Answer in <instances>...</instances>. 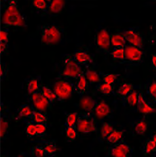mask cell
Here are the masks:
<instances>
[{
  "label": "cell",
  "mask_w": 156,
  "mask_h": 157,
  "mask_svg": "<svg viewBox=\"0 0 156 157\" xmlns=\"http://www.w3.org/2000/svg\"><path fill=\"white\" fill-rule=\"evenodd\" d=\"M138 96L139 92L136 90H133L125 97L123 101L131 106H136L138 101Z\"/></svg>",
  "instance_id": "35"
},
{
  "label": "cell",
  "mask_w": 156,
  "mask_h": 157,
  "mask_svg": "<svg viewBox=\"0 0 156 157\" xmlns=\"http://www.w3.org/2000/svg\"><path fill=\"white\" fill-rule=\"evenodd\" d=\"M134 89V85L132 83L124 82L120 84L116 91V94L123 100Z\"/></svg>",
  "instance_id": "20"
},
{
  "label": "cell",
  "mask_w": 156,
  "mask_h": 157,
  "mask_svg": "<svg viewBox=\"0 0 156 157\" xmlns=\"http://www.w3.org/2000/svg\"><path fill=\"white\" fill-rule=\"evenodd\" d=\"M55 157V156H54V157Z\"/></svg>",
  "instance_id": "49"
},
{
  "label": "cell",
  "mask_w": 156,
  "mask_h": 157,
  "mask_svg": "<svg viewBox=\"0 0 156 157\" xmlns=\"http://www.w3.org/2000/svg\"><path fill=\"white\" fill-rule=\"evenodd\" d=\"M125 59L123 63L132 65H139L143 62V50L135 46L127 44L124 48Z\"/></svg>",
  "instance_id": "10"
},
{
  "label": "cell",
  "mask_w": 156,
  "mask_h": 157,
  "mask_svg": "<svg viewBox=\"0 0 156 157\" xmlns=\"http://www.w3.org/2000/svg\"><path fill=\"white\" fill-rule=\"evenodd\" d=\"M25 132L27 136L30 138L36 136V123L33 120H26Z\"/></svg>",
  "instance_id": "31"
},
{
  "label": "cell",
  "mask_w": 156,
  "mask_h": 157,
  "mask_svg": "<svg viewBox=\"0 0 156 157\" xmlns=\"http://www.w3.org/2000/svg\"><path fill=\"white\" fill-rule=\"evenodd\" d=\"M111 34L109 30L103 28L99 29L95 36V46L98 52L104 54H110L112 49L111 45Z\"/></svg>",
  "instance_id": "6"
},
{
  "label": "cell",
  "mask_w": 156,
  "mask_h": 157,
  "mask_svg": "<svg viewBox=\"0 0 156 157\" xmlns=\"http://www.w3.org/2000/svg\"><path fill=\"white\" fill-rule=\"evenodd\" d=\"M72 55L75 62L84 66H88L94 62V58L86 49L76 50Z\"/></svg>",
  "instance_id": "12"
},
{
  "label": "cell",
  "mask_w": 156,
  "mask_h": 157,
  "mask_svg": "<svg viewBox=\"0 0 156 157\" xmlns=\"http://www.w3.org/2000/svg\"><path fill=\"white\" fill-rule=\"evenodd\" d=\"M124 132L121 130H116L113 131L111 134L107 136L106 141L109 145H113L119 143L123 139Z\"/></svg>",
  "instance_id": "23"
},
{
  "label": "cell",
  "mask_w": 156,
  "mask_h": 157,
  "mask_svg": "<svg viewBox=\"0 0 156 157\" xmlns=\"http://www.w3.org/2000/svg\"><path fill=\"white\" fill-rule=\"evenodd\" d=\"M110 55L113 61L123 63L125 59L124 48H112Z\"/></svg>",
  "instance_id": "28"
},
{
  "label": "cell",
  "mask_w": 156,
  "mask_h": 157,
  "mask_svg": "<svg viewBox=\"0 0 156 157\" xmlns=\"http://www.w3.org/2000/svg\"><path fill=\"white\" fill-rule=\"evenodd\" d=\"M110 38L112 48H125L127 45L125 38L120 32L111 34Z\"/></svg>",
  "instance_id": "22"
},
{
  "label": "cell",
  "mask_w": 156,
  "mask_h": 157,
  "mask_svg": "<svg viewBox=\"0 0 156 157\" xmlns=\"http://www.w3.org/2000/svg\"><path fill=\"white\" fill-rule=\"evenodd\" d=\"M151 66L153 70L156 71V53L152 54Z\"/></svg>",
  "instance_id": "44"
},
{
  "label": "cell",
  "mask_w": 156,
  "mask_h": 157,
  "mask_svg": "<svg viewBox=\"0 0 156 157\" xmlns=\"http://www.w3.org/2000/svg\"><path fill=\"white\" fill-rule=\"evenodd\" d=\"M42 90L43 91V94L46 97V98L48 99L51 105H53V103H55L57 99L56 96L55 95L52 89L47 86H43L42 88Z\"/></svg>",
  "instance_id": "38"
},
{
  "label": "cell",
  "mask_w": 156,
  "mask_h": 157,
  "mask_svg": "<svg viewBox=\"0 0 156 157\" xmlns=\"http://www.w3.org/2000/svg\"><path fill=\"white\" fill-rule=\"evenodd\" d=\"M41 45H55L62 41L65 30L55 24H46L40 26Z\"/></svg>",
  "instance_id": "2"
},
{
  "label": "cell",
  "mask_w": 156,
  "mask_h": 157,
  "mask_svg": "<svg viewBox=\"0 0 156 157\" xmlns=\"http://www.w3.org/2000/svg\"><path fill=\"white\" fill-rule=\"evenodd\" d=\"M75 93L80 97L84 96V94L88 90L90 85L87 81L86 78L84 75V71L75 81Z\"/></svg>",
  "instance_id": "14"
},
{
  "label": "cell",
  "mask_w": 156,
  "mask_h": 157,
  "mask_svg": "<svg viewBox=\"0 0 156 157\" xmlns=\"http://www.w3.org/2000/svg\"><path fill=\"white\" fill-rule=\"evenodd\" d=\"M33 109L28 104H23L20 106L17 110L18 117L19 118H26V119H30L33 116Z\"/></svg>",
  "instance_id": "26"
},
{
  "label": "cell",
  "mask_w": 156,
  "mask_h": 157,
  "mask_svg": "<svg viewBox=\"0 0 156 157\" xmlns=\"http://www.w3.org/2000/svg\"><path fill=\"white\" fill-rule=\"evenodd\" d=\"M0 71H1V81H4L8 73V66L4 62H1V66H0Z\"/></svg>",
  "instance_id": "41"
},
{
  "label": "cell",
  "mask_w": 156,
  "mask_h": 157,
  "mask_svg": "<svg viewBox=\"0 0 156 157\" xmlns=\"http://www.w3.org/2000/svg\"><path fill=\"white\" fill-rule=\"evenodd\" d=\"M134 150L123 140L119 143L110 145L108 147L107 155L110 157H132Z\"/></svg>",
  "instance_id": "8"
},
{
  "label": "cell",
  "mask_w": 156,
  "mask_h": 157,
  "mask_svg": "<svg viewBox=\"0 0 156 157\" xmlns=\"http://www.w3.org/2000/svg\"><path fill=\"white\" fill-rule=\"evenodd\" d=\"M1 157H11L7 153H2L1 154Z\"/></svg>",
  "instance_id": "47"
},
{
  "label": "cell",
  "mask_w": 156,
  "mask_h": 157,
  "mask_svg": "<svg viewBox=\"0 0 156 157\" xmlns=\"http://www.w3.org/2000/svg\"><path fill=\"white\" fill-rule=\"evenodd\" d=\"M1 24L2 28L27 26L25 15L21 12L17 1H1Z\"/></svg>",
  "instance_id": "1"
},
{
  "label": "cell",
  "mask_w": 156,
  "mask_h": 157,
  "mask_svg": "<svg viewBox=\"0 0 156 157\" xmlns=\"http://www.w3.org/2000/svg\"><path fill=\"white\" fill-rule=\"evenodd\" d=\"M41 143L44 147L45 157L55 156V154L61 150V149L58 148L57 144L52 141H42Z\"/></svg>",
  "instance_id": "21"
},
{
  "label": "cell",
  "mask_w": 156,
  "mask_h": 157,
  "mask_svg": "<svg viewBox=\"0 0 156 157\" xmlns=\"http://www.w3.org/2000/svg\"><path fill=\"white\" fill-rule=\"evenodd\" d=\"M149 123L148 121L141 119L139 120L134 124V130L138 135H143L148 130Z\"/></svg>",
  "instance_id": "29"
},
{
  "label": "cell",
  "mask_w": 156,
  "mask_h": 157,
  "mask_svg": "<svg viewBox=\"0 0 156 157\" xmlns=\"http://www.w3.org/2000/svg\"><path fill=\"white\" fill-rule=\"evenodd\" d=\"M78 112H71L66 114L65 126L66 127H75L78 120Z\"/></svg>",
  "instance_id": "32"
},
{
  "label": "cell",
  "mask_w": 156,
  "mask_h": 157,
  "mask_svg": "<svg viewBox=\"0 0 156 157\" xmlns=\"http://www.w3.org/2000/svg\"><path fill=\"white\" fill-rule=\"evenodd\" d=\"M47 124L36 123V136L38 138H44L46 134Z\"/></svg>",
  "instance_id": "40"
},
{
  "label": "cell",
  "mask_w": 156,
  "mask_h": 157,
  "mask_svg": "<svg viewBox=\"0 0 156 157\" xmlns=\"http://www.w3.org/2000/svg\"><path fill=\"white\" fill-rule=\"evenodd\" d=\"M17 157H31L30 153L28 151H22Z\"/></svg>",
  "instance_id": "45"
},
{
  "label": "cell",
  "mask_w": 156,
  "mask_h": 157,
  "mask_svg": "<svg viewBox=\"0 0 156 157\" xmlns=\"http://www.w3.org/2000/svg\"><path fill=\"white\" fill-rule=\"evenodd\" d=\"M9 124L7 117L2 113L1 115V139L2 141L6 140L8 136Z\"/></svg>",
  "instance_id": "24"
},
{
  "label": "cell",
  "mask_w": 156,
  "mask_h": 157,
  "mask_svg": "<svg viewBox=\"0 0 156 157\" xmlns=\"http://www.w3.org/2000/svg\"><path fill=\"white\" fill-rule=\"evenodd\" d=\"M65 0H49V6L47 15L50 16H56L60 14L65 8L66 5Z\"/></svg>",
  "instance_id": "15"
},
{
  "label": "cell",
  "mask_w": 156,
  "mask_h": 157,
  "mask_svg": "<svg viewBox=\"0 0 156 157\" xmlns=\"http://www.w3.org/2000/svg\"><path fill=\"white\" fill-rule=\"evenodd\" d=\"M115 88V85H110L103 82L98 83L96 86V89L98 93L106 95L113 94Z\"/></svg>",
  "instance_id": "25"
},
{
  "label": "cell",
  "mask_w": 156,
  "mask_h": 157,
  "mask_svg": "<svg viewBox=\"0 0 156 157\" xmlns=\"http://www.w3.org/2000/svg\"><path fill=\"white\" fill-rule=\"evenodd\" d=\"M84 75L90 85L95 83L98 84L102 82V77L100 74L93 68L90 67L89 66H86L84 71Z\"/></svg>",
  "instance_id": "18"
},
{
  "label": "cell",
  "mask_w": 156,
  "mask_h": 157,
  "mask_svg": "<svg viewBox=\"0 0 156 157\" xmlns=\"http://www.w3.org/2000/svg\"><path fill=\"white\" fill-rule=\"evenodd\" d=\"M29 153L31 157H45L44 147L41 144L32 146Z\"/></svg>",
  "instance_id": "34"
},
{
  "label": "cell",
  "mask_w": 156,
  "mask_h": 157,
  "mask_svg": "<svg viewBox=\"0 0 156 157\" xmlns=\"http://www.w3.org/2000/svg\"><path fill=\"white\" fill-rule=\"evenodd\" d=\"M136 106L137 111L141 114H153L156 113V108L153 106L152 102L149 101L141 91L139 92L138 101Z\"/></svg>",
  "instance_id": "11"
},
{
  "label": "cell",
  "mask_w": 156,
  "mask_h": 157,
  "mask_svg": "<svg viewBox=\"0 0 156 157\" xmlns=\"http://www.w3.org/2000/svg\"><path fill=\"white\" fill-rule=\"evenodd\" d=\"M98 101L90 96H82L79 101V106L84 112L92 113Z\"/></svg>",
  "instance_id": "16"
},
{
  "label": "cell",
  "mask_w": 156,
  "mask_h": 157,
  "mask_svg": "<svg viewBox=\"0 0 156 157\" xmlns=\"http://www.w3.org/2000/svg\"><path fill=\"white\" fill-rule=\"evenodd\" d=\"M10 30L9 28H2L1 29V42L9 43Z\"/></svg>",
  "instance_id": "42"
},
{
  "label": "cell",
  "mask_w": 156,
  "mask_h": 157,
  "mask_svg": "<svg viewBox=\"0 0 156 157\" xmlns=\"http://www.w3.org/2000/svg\"><path fill=\"white\" fill-rule=\"evenodd\" d=\"M100 74L103 79V82L107 83L110 85H115L118 77L120 76L119 75L106 73H100Z\"/></svg>",
  "instance_id": "37"
},
{
  "label": "cell",
  "mask_w": 156,
  "mask_h": 157,
  "mask_svg": "<svg viewBox=\"0 0 156 157\" xmlns=\"http://www.w3.org/2000/svg\"><path fill=\"white\" fill-rule=\"evenodd\" d=\"M76 128L78 132L87 134L98 130L96 118L92 113H79Z\"/></svg>",
  "instance_id": "5"
},
{
  "label": "cell",
  "mask_w": 156,
  "mask_h": 157,
  "mask_svg": "<svg viewBox=\"0 0 156 157\" xmlns=\"http://www.w3.org/2000/svg\"><path fill=\"white\" fill-rule=\"evenodd\" d=\"M125 38L128 43L143 50L144 48V38L139 26H132L123 29L120 32Z\"/></svg>",
  "instance_id": "7"
},
{
  "label": "cell",
  "mask_w": 156,
  "mask_h": 157,
  "mask_svg": "<svg viewBox=\"0 0 156 157\" xmlns=\"http://www.w3.org/2000/svg\"><path fill=\"white\" fill-rule=\"evenodd\" d=\"M153 155L154 157H156V149L155 150V151H154V152L153 153Z\"/></svg>",
  "instance_id": "48"
},
{
  "label": "cell",
  "mask_w": 156,
  "mask_h": 157,
  "mask_svg": "<svg viewBox=\"0 0 156 157\" xmlns=\"http://www.w3.org/2000/svg\"><path fill=\"white\" fill-rule=\"evenodd\" d=\"M111 113V109L109 105L104 101H101L98 102L94 110L92 112L96 118L103 119L108 116H110Z\"/></svg>",
  "instance_id": "13"
},
{
  "label": "cell",
  "mask_w": 156,
  "mask_h": 157,
  "mask_svg": "<svg viewBox=\"0 0 156 157\" xmlns=\"http://www.w3.org/2000/svg\"><path fill=\"white\" fill-rule=\"evenodd\" d=\"M113 124L108 122H103L101 128V136L103 140L106 141V139L111 132L115 130Z\"/></svg>",
  "instance_id": "33"
},
{
  "label": "cell",
  "mask_w": 156,
  "mask_h": 157,
  "mask_svg": "<svg viewBox=\"0 0 156 157\" xmlns=\"http://www.w3.org/2000/svg\"><path fill=\"white\" fill-rule=\"evenodd\" d=\"M156 149V142L152 141L149 138L144 142L142 150V153L143 154L144 157H147L148 155L154 153Z\"/></svg>",
  "instance_id": "30"
},
{
  "label": "cell",
  "mask_w": 156,
  "mask_h": 157,
  "mask_svg": "<svg viewBox=\"0 0 156 157\" xmlns=\"http://www.w3.org/2000/svg\"><path fill=\"white\" fill-rule=\"evenodd\" d=\"M30 96V106L33 110L45 112L52 106L41 89L34 92Z\"/></svg>",
  "instance_id": "9"
},
{
  "label": "cell",
  "mask_w": 156,
  "mask_h": 157,
  "mask_svg": "<svg viewBox=\"0 0 156 157\" xmlns=\"http://www.w3.org/2000/svg\"><path fill=\"white\" fill-rule=\"evenodd\" d=\"M32 6L35 9L38 14L42 16L47 15L49 6V0H33Z\"/></svg>",
  "instance_id": "19"
},
{
  "label": "cell",
  "mask_w": 156,
  "mask_h": 157,
  "mask_svg": "<svg viewBox=\"0 0 156 157\" xmlns=\"http://www.w3.org/2000/svg\"><path fill=\"white\" fill-rule=\"evenodd\" d=\"M147 94L152 99L154 103H156V81L153 79L151 83L147 88Z\"/></svg>",
  "instance_id": "39"
},
{
  "label": "cell",
  "mask_w": 156,
  "mask_h": 157,
  "mask_svg": "<svg viewBox=\"0 0 156 157\" xmlns=\"http://www.w3.org/2000/svg\"><path fill=\"white\" fill-rule=\"evenodd\" d=\"M75 83L65 79H58L51 88L56 96L57 101L63 102L75 93Z\"/></svg>",
  "instance_id": "4"
},
{
  "label": "cell",
  "mask_w": 156,
  "mask_h": 157,
  "mask_svg": "<svg viewBox=\"0 0 156 157\" xmlns=\"http://www.w3.org/2000/svg\"><path fill=\"white\" fill-rule=\"evenodd\" d=\"M77 129L75 127H66L65 134L67 142H72L77 137Z\"/></svg>",
  "instance_id": "36"
},
{
  "label": "cell",
  "mask_w": 156,
  "mask_h": 157,
  "mask_svg": "<svg viewBox=\"0 0 156 157\" xmlns=\"http://www.w3.org/2000/svg\"><path fill=\"white\" fill-rule=\"evenodd\" d=\"M86 66H83L75 62L71 54L66 56L64 62V67L58 74L57 79H65L70 81H75L84 71Z\"/></svg>",
  "instance_id": "3"
},
{
  "label": "cell",
  "mask_w": 156,
  "mask_h": 157,
  "mask_svg": "<svg viewBox=\"0 0 156 157\" xmlns=\"http://www.w3.org/2000/svg\"><path fill=\"white\" fill-rule=\"evenodd\" d=\"M28 92L29 95L42 88V81L41 75L31 77L26 80Z\"/></svg>",
  "instance_id": "17"
},
{
  "label": "cell",
  "mask_w": 156,
  "mask_h": 157,
  "mask_svg": "<svg viewBox=\"0 0 156 157\" xmlns=\"http://www.w3.org/2000/svg\"><path fill=\"white\" fill-rule=\"evenodd\" d=\"M150 138L152 140V141L155 142L156 143V132L153 133L151 136L150 137Z\"/></svg>",
  "instance_id": "46"
},
{
  "label": "cell",
  "mask_w": 156,
  "mask_h": 157,
  "mask_svg": "<svg viewBox=\"0 0 156 157\" xmlns=\"http://www.w3.org/2000/svg\"><path fill=\"white\" fill-rule=\"evenodd\" d=\"M27 120H33L34 122L37 124H47V122H49V119L46 112L34 110L33 116H32V117L30 119H27Z\"/></svg>",
  "instance_id": "27"
},
{
  "label": "cell",
  "mask_w": 156,
  "mask_h": 157,
  "mask_svg": "<svg viewBox=\"0 0 156 157\" xmlns=\"http://www.w3.org/2000/svg\"><path fill=\"white\" fill-rule=\"evenodd\" d=\"M9 52V44L8 42H1V54H7Z\"/></svg>",
  "instance_id": "43"
}]
</instances>
